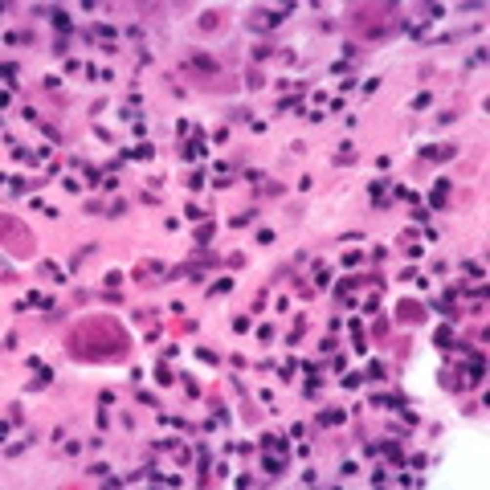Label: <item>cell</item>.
Returning a JSON list of instances; mask_svg holds the SVG:
<instances>
[{
    "instance_id": "cell-15",
    "label": "cell",
    "mask_w": 490,
    "mask_h": 490,
    "mask_svg": "<svg viewBox=\"0 0 490 490\" xmlns=\"http://www.w3.org/2000/svg\"><path fill=\"white\" fill-rule=\"evenodd\" d=\"M184 216H188V221H204V209H196V204H188V209H184Z\"/></svg>"
},
{
    "instance_id": "cell-10",
    "label": "cell",
    "mask_w": 490,
    "mask_h": 490,
    "mask_svg": "<svg viewBox=\"0 0 490 490\" xmlns=\"http://www.w3.org/2000/svg\"><path fill=\"white\" fill-rule=\"evenodd\" d=\"M123 213H127V200L115 196V200H110V209H107V216H123Z\"/></svg>"
},
{
    "instance_id": "cell-20",
    "label": "cell",
    "mask_w": 490,
    "mask_h": 490,
    "mask_svg": "<svg viewBox=\"0 0 490 490\" xmlns=\"http://www.w3.org/2000/svg\"><path fill=\"white\" fill-rule=\"evenodd\" d=\"M429 102H433V94H417V98H413V107H417V110H425Z\"/></svg>"
},
{
    "instance_id": "cell-8",
    "label": "cell",
    "mask_w": 490,
    "mask_h": 490,
    "mask_svg": "<svg viewBox=\"0 0 490 490\" xmlns=\"http://www.w3.org/2000/svg\"><path fill=\"white\" fill-rule=\"evenodd\" d=\"M49 21H53V25H58V29H70V17H65L62 8H53V13H49Z\"/></svg>"
},
{
    "instance_id": "cell-1",
    "label": "cell",
    "mask_w": 490,
    "mask_h": 490,
    "mask_svg": "<svg viewBox=\"0 0 490 490\" xmlns=\"http://www.w3.org/2000/svg\"><path fill=\"white\" fill-rule=\"evenodd\" d=\"M421 315H425V306H421V302H401V306H396V319H401V323H417V319Z\"/></svg>"
},
{
    "instance_id": "cell-18",
    "label": "cell",
    "mask_w": 490,
    "mask_h": 490,
    "mask_svg": "<svg viewBox=\"0 0 490 490\" xmlns=\"http://www.w3.org/2000/svg\"><path fill=\"white\" fill-rule=\"evenodd\" d=\"M233 331H249V315H237L233 319Z\"/></svg>"
},
{
    "instance_id": "cell-13",
    "label": "cell",
    "mask_w": 490,
    "mask_h": 490,
    "mask_svg": "<svg viewBox=\"0 0 490 490\" xmlns=\"http://www.w3.org/2000/svg\"><path fill=\"white\" fill-rule=\"evenodd\" d=\"M261 466H266V474H282V458H266Z\"/></svg>"
},
{
    "instance_id": "cell-11",
    "label": "cell",
    "mask_w": 490,
    "mask_h": 490,
    "mask_svg": "<svg viewBox=\"0 0 490 490\" xmlns=\"http://www.w3.org/2000/svg\"><path fill=\"white\" fill-rule=\"evenodd\" d=\"M437 347H446V351L453 347V335H449V327H441V331H437Z\"/></svg>"
},
{
    "instance_id": "cell-3",
    "label": "cell",
    "mask_w": 490,
    "mask_h": 490,
    "mask_svg": "<svg viewBox=\"0 0 490 490\" xmlns=\"http://www.w3.org/2000/svg\"><path fill=\"white\" fill-rule=\"evenodd\" d=\"M421 155H425V159H449V155H453V147H425Z\"/></svg>"
},
{
    "instance_id": "cell-6",
    "label": "cell",
    "mask_w": 490,
    "mask_h": 490,
    "mask_svg": "<svg viewBox=\"0 0 490 490\" xmlns=\"http://www.w3.org/2000/svg\"><path fill=\"white\" fill-rule=\"evenodd\" d=\"M229 290H233V278H221V282L209 286V294H229Z\"/></svg>"
},
{
    "instance_id": "cell-12",
    "label": "cell",
    "mask_w": 490,
    "mask_h": 490,
    "mask_svg": "<svg viewBox=\"0 0 490 490\" xmlns=\"http://www.w3.org/2000/svg\"><path fill=\"white\" fill-rule=\"evenodd\" d=\"M192 65H196V70H216V62H209L204 53H196V58H192Z\"/></svg>"
},
{
    "instance_id": "cell-7",
    "label": "cell",
    "mask_w": 490,
    "mask_h": 490,
    "mask_svg": "<svg viewBox=\"0 0 490 490\" xmlns=\"http://www.w3.org/2000/svg\"><path fill=\"white\" fill-rule=\"evenodd\" d=\"M466 376H470V380H474V384H482V360H474V363H470V368H466Z\"/></svg>"
},
{
    "instance_id": "cell-19",
    "label": "cell",
    "mask_w": 490,
    "mask_h": 490,
    "mask_svg": "<svg viewBox=\"0 0 490 490\" xmlns=\"http://www.w3.org/2000/svg\"><path fill=\"white\" fill-rule=\"evenodd\" d=\"M319 421L323 425H335V421H343V413H319Z\"/></svg>"
},
{
    "instance_id": "cell-17",
    "label": "cell",
    "mask_w": 490,
    "mask_h": 490,
    "mask_svg": "<svg viewBox=\"0 0 490 490\" xmlns=\"http://www.w3.org/2000/svg\"><path fill=\"white\" fill-rule=\"evenodd\" d=\"M29 184H25V180H8V192H13V196H21V192H25Z\"/></svg>"
},
{
    "instance_id": "cell-9",
    "label": "cell",
    "mask_w": 490,
    "mask_h": 490,
    "mask_svg": "<svg viewBox=\"0 0 490 490\" xmlns=\"http://www.w3.org/2000/svg\"><path fill=\"white\" fill-rule=\"evenodd\" d=\"M368 380H384V363H380V360L368 363Z\"/></svg>"
},
{
    "instance_id": "cell-21",
    "label": "cell",
    "mask_w": 490,
    "mask_h": 490,
    "mask_svg": "<svg viewBox=\"0 0 490 490\" xmlns=\"http://www.w3.org/2000/svg\"><path fill=\"white\" fill-rule=\"evenodd\" d=\"M196 360H204V363H216V356H213L209 347H196Z\"/></svg>"
},
{
    "instance_id": "cell-4",
    "label": "cell",
    "mask_w": 490,
    "mask_h": 490,
    "mask_svg": "<svg viewBox=\"0 0 490 490\" xmlns=\"http://www.w3.org/2000/svg\"><path fill=\"white\" fill-rule=\"evenodd\" d=\"M196 155H204V139L196 135V139H192L188 147H184V159H196Z\"/></svg>"
},
{
    "instance_id": "cell-2",
    "label": "cell",
    "mask_w": 490,
    "mask_h": 490,
    "mask_svg": "<svg viewBox=\"0 0 490 490\" xmlns=\"http://www.w3.org/2000/svg\"><path fill=\"white\" fill-rule=\"evenodd\" d=\"M254 221H257V209H249V213H241V216H233L229 225H233V229H245V225H254Z\"/></svg>"
},
{
    "instance_id": "cell-14",
    "label": "cell",
    "mask_w": 490,
    "mask_h": 490,
    "mask_svg": "<svg viewBox=\"0 0 490 490\" xmlns=\"http://www.w3.org/2000/svg\"><path fill=\"white\" fill-rule=\"evenodd\" d=\"M17 74H21L17 65H13V62H4V78H8V86H17Z\"/></svg>"
},
{
    "instance_id": "cell-16",
    "label": "cell",
    "mask_w": 490,
    "mask_h": 490,
    "mask_svg": "<svg viewBox=\"0 0 490 490\" xmlns=\"http://www.w3.org/2000/svg\"><path fill=\"white\" fill-rule=\"evenodd\" d=\"M41 131H45V139H49V143H58V139H62L58 127H49V123H41Z\"/></svg>"
},
{
    "instance_id": "cell-5",
    "label": "cell",
    "mask_w": 490,
    "mask_h": 490,
    "mask_svg": "<svg viewBox=\"0 0 490 490\" xmlns=\"http://www.w3.org/2000/svg\"><path fill=\"white\" fill-rule=\"evenodd\" d=\"M127 155H135V159H151V155H155V147H151V143H139V147H131Z\"/></svg>"
}]
</instances>
